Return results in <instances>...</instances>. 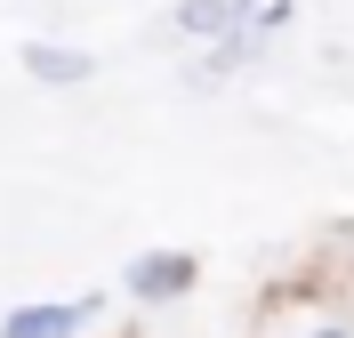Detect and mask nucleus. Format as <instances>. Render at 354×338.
Masks as SVG:
<instances>
[{"label": "nucleus", "instance_id": "nucleus-1", "mask_svg": "<svg viewBox=\"0 0 354 338\" xmlns=\"http://www.w3.org/2000/svg\"><path fill=\"white\" fill-rule=\"evenodd\" d=\"M201 282V266H194V250H145L129 266V290L137 298H153V306H169V298H185Z\"/></svg>", "mask_w": 354, "mask_h": 338}, {"label": "nucleus", "instance_id": "nucleus-2", "mask_svg": "<svg viewBox=\"0 0 354 338\" xmlns=\"http://www.w3.org/2000/svg\"><path fill=\"white\" fill-rule=\"evenodd\" d=\"M97 314V298H57V306H17L0 322V338H81V322Z\"/></svg>", "mask_w": 354, "mask_h": 338}, {"label": "nucleus", "instance_id": "nucleus-3", "mask_svg": "<svg viewBox=\"0 0 354 338\" xmlns=\"http://www.w3.org/2000/svg\"><path fill=\"white\" fill-rule=\"evenodd\" d=\"M169 24H177L194 48H218V41H234V32H242V8H234V0H177Z\"/></svg>", "mask_w": 354, "mask_h": 338}, {"label": "nucleus", "instance_id": "nucleus-4", "mask_svg": "<svg viewBox=\"0 0 354 338\" xmlns=\"http://www.w3.org/2000/svg\"><path fill=\"white\" fill-rule=\"evenodd\" d=\"M24 73L41 81V89H81L88 73V48H57V41H24Z\"/></svg>", "mask_w": 354, "mask_h": 338}, {"label": "nucleus", "instance_id": "nucleus-5", "mask_svg": "<svg viewBox=\"0 0 354 338\" xmlns=\"http://www.w3.org/2000/svg\"><path fill=\"white\" fill-rule=\"evenodd\" d=\"M234 8H242V32H266V41L290 32V17H298V0H234Z\"/></svg>", "mask_w": 354, "mask_h": 338}, {"label": "nucleus", "instance_id": "nucleus-6", "mask_svg": "<svg viewBox=\"0 0 354 338\" xmlns=\"http://www.w3.org/2000/svg\"><path fill=\"white\" fill-rule=\"evenodd\" d=\"M306 338H354V330H346V322H314Z\"/></svg>", "mask_w": 354, "mask_h": 338}]
</instances>
